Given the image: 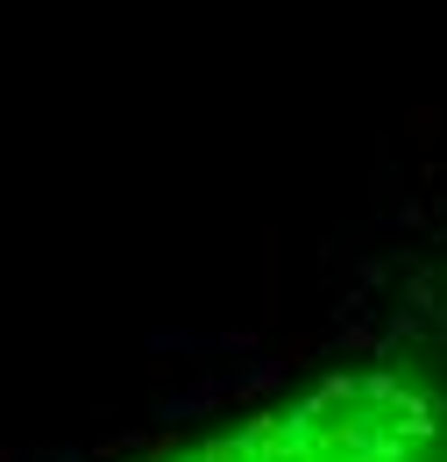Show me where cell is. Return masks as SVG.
<instances>
[{"label": "cell", "instance_id": "cell-1", "mask_svg": "<svg viewBox=\"0 0 447 462\" xmlns=\"http://www.w3.org/2000/svg\"><path fill=\"white\" fill-rule=\"evenodd\" d=\"M164 462H447V392L426 370L369 363Z\"/></svg>", "mask_w": 447, "mask_h": 462}]
</instances>
